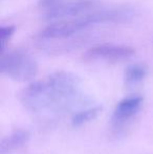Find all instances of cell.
<instances>
[{"mask_svg": "<svg viewBox=\"0 0 153 154\" xmlns=\"http://www.w3.org/2000/svg\"><path fill=\"white\" fill-rule=\"evenodd\" d=\"M0 71L8 78L18 82L32 80L38 71L35 59L24 51L17 49L2 53Z\"/></svg>", "mask_w": 153, "mask_h": 154, "instance_id": "3", "label": "cell"}, {"mask_svg": "<svg viewBox=\"0 0 153 154\" xmlns=\"http://www.w3.org/2000/svg\"><path fill=\"white\" fill-rule=\"evenodd\" d=\"M101 109L102 108L100 106H86L83 109L78 110L72 118V125L74 127H80L84 124L91 122L96 118H98Z\"/></svg>", "mask_w": 153, "mask_h": 154, "instance_id": "8", "label": "cell"}, {"mask_svg": "<svg viewBox=\"0 0 153 154\" xmlns=\"http://www.w3.org/2000/svg\"><path fill=\"white\" fill-rule=\"evenodd\" d=\"M39 8L47 20H69L99 10L96 0H40Z\"/></svg>", "mask_w": 153, "mask_h": 154, "instance_id": "2", "label": "cell"}, {"mask_svg": "<svg viewBox=\"0 0 153 154\" xmlns=\"http://www.w3.org/2000/svg\"><path fill=\"white\" fill-rule=\"evenodd\" d=\"M81 100V80L68 71H58L34 82L20 93L23 107L38 116H60L76 107Z\"/></svg>", "mask_w": 153, "mask_h": 154, "instance_id": "1", "label": "cell"}, {"mask_svg": "<svg viewBox=\"0 0 153 154\" xmlns=\"http://www.w3.org/2000/svg\"><path fill=\"white\" fill-rule=\"evenodd\" d=\"M31 134L26 130H15L0 143V154H11L29 143Z\"/></svg>", "mask_w": 153, "mask_h": 154, "instance_id": "6", "label": "cell"}, {"mask_svg": "<svg viewBox=\"0 0 153 154\" xmlns=\"http://www.w3.org/2000/svg\"><path fill=\"white\" fill-rule=\"evenodd\" d=\"M144 99L141 95H131L121 100L115 105L111 116V123L116 128L124 125L135 116L143 106Z\"/></svg>", "mask_w": 153, "mask_h": 154, "instance_id": "5", "label": "cell"}, {"mask_svg": "<svg viewBox=\"0 0 153 154\" xmlns=\"http://www.w3.org/2000/svg\"><path fill=\"white\" fill-rule=\"evenodd\" d=\"M134 55V49L127 45L100 44L89 48L85 54V58L91 61L116 62L131 58Z\"/></svg>", "mask_w": 153, "mask_h": 154, "instance_id": "4", "label": "cell"}, {"mask_svg": "<svg viewBox=\"0 0 153 154\" xmlns=\"http://www.w3.org/2000/svg\"><path fill=\"white\" fill-rule=\"evenodd\" d=\"M147 75V67L143 64H132L127 67L124 75L125 85L127 87H134L144 81Z\"/></svg>", "mask_w": 153, "mask_h": 154, "instance_id": "7", "label": "cell"}, {"mask_svg": "<svg viewBox=\"0 0 153 154\" xmlns=\"http://www.w3.org/2000/svg\"><path fill=\"white\" fill-rule=\"evenodd\" d=\"M15 32V26L14 25H5V26H1L0 29V41H1V48L2 51L5 48L6 43L10 41L12 36Z\"/></svg>", "mask_w": 153, "mask_h": 154, "instance_id": "9", "label": "cell"}]
</instances>
